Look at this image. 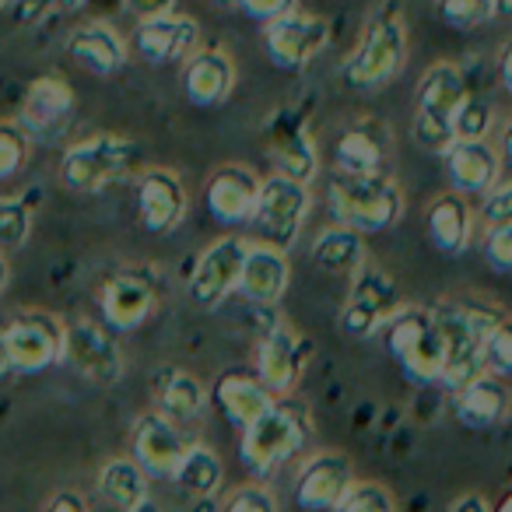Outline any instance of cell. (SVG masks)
<instances>
[{
	"label": "cell",
	"mask_w": 512,
	"mask_h": 512,
	"mask_svg": "<svg viewBox=\"0 0 512 512\" xmlns=\"http://www.w3.org/2000/svg\"><path fill=\"white\" fill-rule=\"evenodd\" d=\"M435 327L442 334V344H446V362H442V376L439 386H446L449 393L467 386L470 379H477L484 369V334L491 330V323L498 320V309L481 306L474 299H449L432 306Z\"/></svg>",
	"instance_id": "6da1fadb"
},
{
	"label": "cell",
	"mask_w": 512,
	"mask_h": 512,
	"mask_svg": "<svg viewBox=\"0 0 512 512\" xmlns=\"http://www.w3.org/2000/svg\"><path fill=\"white\" fill-rule=\"evenodd\" d=\"M404 60H407V29L400 11L390 4V8H379L369 18V25L362 32V43L341 64V78L355 92H379V88L397 78Z\"/></svg>",
	"instance_id": "7a4b0ae2"
},
{
	"label": "cell",
	"mask_w": 512,
	"mask_h": 512,
	"mask_svg": "<svg viewBox=\"0 0 512 512\" xmlns=\"http://www.w3.org/2000/svg\"><path fill=\"white\" fill-rule=\"evenodd\" d=\"M327 200L337 225H348L355 232H386L404 214V193L393 183V176H351L337 172L327 183Z\"/></svg>",
	"instance_id": "3957f363"
},
{
	"label": "cell",
	"mask_w": 512,
	"mask_h": 512,
	"mask_svg": "<svg viewBox=\"0 0 512 512\" xmlns=\"http://www.w3.org/2000/svg\"><path fill=\"white\" fill-rule=\"evenodd\" d=\"M313 435L306 404L299 400H274L256 421L242 428V463L256 474H271L274 467L288 463Z\"/></svg>",
	"instance_id": "277c9868"
},
{
	"label": "cell",
	"mask_w": 512,
	"mask_h": 512,
	"mask_svg": "<svg viewBox=\"0 0 512 512\" xmlns=\"http://www.w3.org/2000/svg\"><path fill=\"white\" fill-rule=\"evenodd\" d=\"M383 341L390 348L393 362L404 369L411 383L432 386L442 376V362H446V344L435 327L432 309L421 306H400L390 320L383 323Z\"/></svg>",
	"instance_id": "5b68a950"
},
{
	"label": "cell",
	"mask_w": 512,
	"mask_h": 512,
	"mask_svg": "<svg viewBox=\"0 0 512 512\" xmlns=\"http://www.w3.org/2000/svg\"><path fill=\"white\" fill-rule=\"evenodd\" d=\"M463 95H467V78L456 64H435L421 74L414 92L411 134L425 151L442 155L453 144V116Z\"/></svg>",
	"instance_id": "8992f818"
},
{
	"label": "cell",
	"mask_w": 512,
	"mask_h": 512,
	"mask_svg": "<svg viewBox=\"0 0 512 512\" xmlns=\"http://www.w3.org/2000/svg\"><path fill=\"white\" fill-rule=\"evenodd\" d=\"M137 162V148L123 137H88L64 151L60 158V176L71 190L78 193H99L106 186L120 183Z\"/></svg>",
	"instance_id": "52a82bcc"
},
{
	"label": "cell",
	"mask_w": 512,
	"mask_h": 512,
	"mask_svg": "<svg viewBox=\"0 0 512 512\" xmlns=\"http://www.w3.org/2000/svg\"><path fill=\"white\" fill-rule=\"evenodd\" d=\"M306 214H309V186L274 172L271 179H260V193H256L249 225L256 228L260 242L288 249L299 239Z\"/></svg>",
	"instance_id": "ba28073f"
},
{
	"label": "cell",
	"mask_w": 512,
	"mask_h": 512,
	"mask_svg": "<svg viewBox=\"0 0 512 512\" xmlns=\"http://www.w3.org/2000/svg\"><path fill=\"white\" fill-rule=\"evenodd\" d=\"M0 358L11 372H43L64 358V323L50 313H18L0 330Z\"/></svg>",
	"instance_id": "9c48e42d"
},
{
	"label": "cell",
	"mask_w": 512,
	"mask_h": 512,
	"mask_svg": "<svg viewBox=\"0 0 512 512\" xmlns=\"http://www.w3.org/2000/svg\"><path fill=\"white\" fill-rule=\"evenodd\" d=\"M400 306L404 299H400L397 281L379 267L362 264L351 274V295L341 309V330L355 341H369Z\"/></svg>",
	"instance_id": "30bf717a"
},
{
	"label": "cell",
	"mask_w": 512,
	"mask_h": 512,
	"mask_svg": "<svg viewBox=\"0 0 512 512\" xmlns=\"http://www.w3.org/2000/svg\"><path fill=\"white\" fill-rule=\"evenodd\" d=\"M264 25V50L281 71H302L330 46V25L316 15H302L299 8Z\"/></svg>",
	"instance_id": "8fae6325"
},
{
	"label": "cell",
	"mask_w": 512,
	"mask_h": 512,
	"mask_svg": "<svg viewBox=\"0 0 512 512\" xmlns=\"http://www.w3.org/2000/svg\"><path fill=\"white\" fill-rule=\"evenodd\" d=\"M64 358L92 386H113L123 376V348L113 330L95 320H74L64 327Z\"/></svg>",
	"instance_id": "7c38bea8"
},
{
	"label": "cell",
	"mask_w": 512,
	"mask_h": 512,
	"mask_svg": "<svg viewBox=\"0 0 512 512\" xmlns=\"http://www.w3.org/2000/svg\"><path fill=\"white\" fill-rule=\"evenodd\" d=\"M249 242L239 235H225V239L211 242V246L200 253V260L193 264L190 274V299L200 309H218L228 295L239 285L242 260H246Z\"/></svg>",
	"instance_id": "4fadbf2b"
},
{
	"label": "cell",
	"mask_w": 512,
	"mask_h": 512,
	"mask_svg": "<svg viewBox=\"0 0 512 512\" xmlns=\"http://www.w3.org/2000/svg\"><path fill=\"white\" fill-rule=\"evenodd\" d=\"M393 137L390 127L376 116L355 120L334 144V169L351 176H390Z\"/></svg>",
	"instance_id": "5bb4252c"
},
{
	"label": "cell",
	"mask_w": 512,
	"mask_h": 512,
	"mask_svg": "<svg viewBox=\"0 0 512 512\" xmlns=\"http://www.w3.org/2000/svg\"><path fill=\"white\" fill-rule=\"evenodd\" d=\"M186 449H190V442L183 439V432H179L176 421H172L169 414L151 411L134 421L130 453H134V463L144 470V474L172 477V470L179 467Z\"/></svg>",
	"instance_id": "9a60e30c"
},
{
	"label": "cell",
	"mask_w": 512,
	"mask_h": 512,
	"mask_svg": "<svg viewBox=\"0 0 512 512\" xmlns=\"http://www.w3.org/2000/svg\"><path fill=\"white\" fill-rule=\"evenodd\" d=\"M74 116V95L67 88L64 78H46L32 81V88L25 92L22 116H18V127L29 134V141H53L67 130Z\"/></svg>",
	"instance_id": "2e32d148"
},
{
	"label": "cell",
	"mask_w": 512,
	"mask_h": 512,
	"mask_svg": "<svg viewBox=\"0 0 512 512\" xmlns=\"http://www.w3.org/2000/svg\"><path fill=\"white\" fill-rule=\"evenodd\" d=\"M302 358V337L288 323H274L256 344V379L274 397H288L302 376Z\"/></svg>",
	"instance_id": "e0dca14e"
},
{
	"label": "cell",
	"mask_w": 512,
	"mask_h": 512,
	"mask_svg": "<svg viewBox=\"0 0 512 512\" xmlns=\"http://www.w3.org/2000/svg\"><path fill=\"white\" fill-rule=\"evenodd\" d=\"M267 151H271L274 165H278L281 176L299 179V183H313L316 172H320V155H316V144L309 137L306 123L295 113H274L267 123Z\"/></svg>",
	"instance_id": "ac0fdd59"
},
{
	"label": "cell",
	"mask_w": 512,
	"mask_h": 512,
	"mask_svg": "<svg viewBox=\"0 0 512 512\" xmlns=\"http://www.w3.org/2000/svg\"><path fill=\"white\" fill-rule=\"evenodd\" d=\"M256 193H260V179L246 165H221L211 172L204 186V204L218 225H249Z\"/></svg>",
	"instance_id": "d6986e66"
},
{
	"label": "cell",
	"mask_w": 512,
	"mask_h": 512,
	"mask_svg": "<svg viewBox=\"0 0 512 512\" xmlns=\"http://www.w3.org/2000/svg\"><path fill=\"white\" fill-rule=\"evenodd\" d=\"M186 186L172 169H148L137 179V218L144 232L165 235L183 221Z\"/></svg>",
	"instance_id": "ffe728a7"
},
{
	"label": "cell",
	"mask_w": 512,
	"mask_h": 512,
	"mask_svg": "<svg viewBox=\"0 0 512 512\" xmlns=\"http://www.w3.org/2000/svg\"><path fill=\"white\" fill-rule=\"evenodd\" d=\"M355 481V470L344 453H316L313 460H306V467L299 470V481H295V502L309 512H330L341 495Z\"/></svg>",
	"instance_id": "44dd1931"
},
{
	"label": "cell",
	"mask_w": 512,
	"mask_h": 512,
	"mask_svg": "<svg viewBox=\"0 0 512 512\" xmlns=\"http://www.w3.org/2000/svg\"><path fill=\"white\" fill-rule=\"evenodd\" d=\"M442 162H446L449 186L463 197H484L491 186L502 179L498 169V151L491 144V137L484 141H460L456 137L446 151H442Z\"/></svg>",
	"instance_id": "7402d4cb"
},
{
	"label": "cell",
	"mask_w": 512,
	"mask_h": 512,
	"mask_svg": "<svg viewBox=\"0 0 512 512\" xmlns=\"http://www.w3.org/2000/svg\"><path fill=\"white\" fill-rule=\"evenodd\" d=\"M99 306L113 330H137L155 309V285L141 271H120L102 285Z\"/></svg>",
	"instance_id": "603a6c76"
},
{
	"label": "cell",
	"mask_w": 512,
	"mask_h": 512,
	"mask_svg": "<svg viewBox=\"0 0 512 512\" xmlns=\"http://www.w3.org/2000/svg\"><path fill=\"white\" fill-rule=\"evenodd\" d=\"M197 22L186 15H158V18H144L134 32V46L144 60L151 64H176V60H186L193 50H197Z\"/></svg>",
	"instance_id": "cb8c5ba5"
},
{
	"label": "cell",
	"mask_w": 512,
	"mask_h": 512,
	"mask_svg": "<svg viewBox=\"0 0 512 512\" xmlns=\"http://www.w3.org/2000/svg\"><path fill=\"white\" fill-rule=\"evenodd\" d=\"M453 411L456 421L467 428H495L509 418L512 390L498 372H481L467 386L453 390Z\"/></svg>",
	"instance_id": "d4e9b609"
},
{
	"label": "cell",
	"mask_w": 512,
	"mask_h": 512,
	"mask_svg": "<svg viewBox=\"0 0 512 512\" xmlns=\"http://www.w3.org/2000/svg\"><path fill=\"white\" fill-rule=\"evenodd\" d=\"M288 256L285 249L267 246V242H256L246 249V260H242L239 271V292L246 295L253 306H274L281 295L288 292Z\"/></svg>",
	"instance_id": "484cf974"
},
{
	"label": "cell",
	"mask_w": 512,
	"mask_h": 512,
	"mask_svg": "<svg viewBox=\"0 0 512 512\" xmlns=\"http://www.w3.org/2000/svg\"><path fill=\"white\" fill-rule=\"evenodd\" d=\"M232 85H235V67L225 53L218 50H193L186 57V67H183V92L193 106L200 109H211V106H221V102L232 95Z\"/></svg>",
	"instance_id": "4316f807"
},
{
	"label": "cell",
	"mask_w": 512,
	"mask_h": 512,
	"mask_svg": "<svg viewBox=\"0 0 512 512\" xmlns=\"http://www.w3.org/2000/svg\"><path fill=\"white\" fill-rule=\"evenodd\" d=\"M470 225H474V214L463 193L449 190L428 204L425 211V232L428 242L439 249L442 256H460L470 246Z\"/></svg>",
	"instance_id": "83f0119b"
},
{
	"label": "cell",
	"mask_w": 512,
	"mask_h": 512,
	"mask_svg": "<svg viewBox=\"0 0 512 512\" xmlns=\"http://www.w3.org/2000/svg\"><path fill=\"white\" fill-rule=\"evenodd\" d=\"M274 393L249 372H225V376L214 383V404L218 411L232 421L235 428H246L249 421H256L267 407L274 404Z\"/></svg>",
	"instance_id": "f1b7e54d"
},
{
	"label": "cell",
	"mask_w": 512,
	"mask_h": 512,
	"mask_svg": "<svg viewBox=\"0 0 512 512\" xmlns=\"http://www.w3.org/2000/svg\"><path fill=\"white\" fill-rule=\"evenodd\" d=\"M67 57L99 78H113L127 60V46L109 25H81L67 36Z\"/></svg>",
	"instance_id": "f546056e"
},
{
	"label": "cell",
	"mask_w": 512,
	"mask_h": 512,
	"mask_svg": "<svg viewBox=\"0 0 512 512\" xmlns=\"http://www.w3.org/2000/svg\"><path fill=\"white\" fill-rule=\"evenodd\" d=\"M313 264L327 274H355L365 264V242L362 232L348 225H334L316 235L313 242Z\"/></svg>",
	"instance_id": "4dcf8cb0"
},
{
	"label": "cell",
	"mask_w": 512,
	"mask_h": 512,
	"mask_svg": "<svg viewBox=\"0 0 512 512\" xmlns=\"http://www.w3.org/2000/svg\"><path fill=\"white\" fill-rule=\"evenodd\" d=\"M155 400H158V411L169 414L172 421H190L204 411L207 393L190 372L162 369L155 376Z\"/></svg>",
	"instance_id": "1f68e13d"
},
{
	"label": "cell",
	"mask_w": 512,
	"mask_h": 512,
	"mask_svg": "<svg viewBox=\"0 0 512 512\" xmlns=\"http://www.w3.org/2000/svg\"><path fill=\"white\" fill-rule=\"evenodd\" d=\"M99 491L120 512H134L148 502V474L134 460H109L99 474Z\"/></svg>",
	"instance_id": "d6a6232c"
},
{
	"label": "cell",
	"mask_w": 512,
	"mask_h": 512,
	"mask_svg": "<svg viewBox=\"0 0 512 512\" xmlns=\"http://www.w3.org/2000/svg\"><path fill=\"white\" fill-rule=\"evenodd\" d=\"M221 477H225V470H221L218 453L207 446H190L179 467L172 470L176 488H183L193 498H211L221 488Z\"/></svg>",
	"instance_id": "836d02e7"
},
{
	"label": "cell",
	"mask_w": 512,
	"mask_h": 512,
	"mask_svg": "<svg viewBox=\"0 0 512 512\" xmlns=\"http://www.w3.org/2000/svg\"><path fill=\"white\" fill-rule=\"evenodd\" d=\"M491 127H495V109L484 95L470 92L463 95V102L456 106V116H453V141H484L491 137Z\"/></svg>",
	"instance_id": "e575fe53"
},
{
	"label": "cell",
	"mask_w": 512,
	"mask_h": 512,
	"mask_svg": "<svg viewBox=\"0 0 512 512\" xmlns=\"http://www.w3.org/2000/svg\"><path fill=\"white\" fill-rule=\"evenodd\" d=\"M435 15L442 25L456 32L481 29L495 18V4L491 0H435Z\"/></svg>",
	"instance_id": "d590c367"
},
{
	"label": "cell",
	"mask_w": 512,
	"mask_h": 512,
	"mask_svg": "<svg viewBox=\"0 0 512 512\" xmlns=\"http://www.w3.org/2000/svg\"><path fill=\"white\" fill-rule=\"evenodd\" d=\"M32 232V207L22 197H4L0 200V253L25 246Z\"/></svg>",
	"instance_id": "8d00e7d4"
},
{
	"label": "cell",
	"mask_w": 512,
	"mask_h": 512,
	"mask_svg": "<svg viewBox=\"0 0 512 512\" xmlns=\"http://www.w3.org/2000/svg\"><path fill=\"white\" fill-rule=\"evenodd\" d=\"M334 512H397V502H393L390 488H383L379 481H351Z\"/></svg>",
	"instance_id": "74e56055"
},
{
	"label": "cell",
	"mask_w": 512,
	"mask_h": 512,
	"mask_svg": "<svg viewBox=\"0 0 512 512\" xmlns=\"http://www.w3.org/2000/svg\"><path fill=\"white\" fill-rule=\"evenodd\" d=\"M484 369L512 376V316H498L484 334Z\"/></svg>",
	"instance_id": "f35d334b"
},
{
	"label": "cell",
	"mask_w": 512,
	"mask_h": 512,
	"mask_svg": "<svg viewBox=\"0 0 512 512\" xmlns=\"http://www.w3.org/2000/svg\"><path fill=\"white\" fill-rule=\"evenodd\" d=\"M29 162V134L18 123H0V179H11Z\"/></svg>",
	"instance_id": "ab89813d"
},
{
	"label": "cell",
	"mask_w": 512,
	"mask_h": 512,
	"mask_svg": "<svg viewBox=\"0 0 512 512\" xmlns=\"http://www.w3.org/2000/svg\"><path fill=\"white\" fill-rule=\"evenodd\" d=\"M81 4H85V0H15V18L22 25H36V22H46V18L71 15Z\"/></svg>",
	"instance_id": "60d3db41"
},
{
	"label": "cell",
	"mask_w": 512,
	"mask_h": 512,
	"mask_svg": "<svg viewBox=\"0 0 512 512\" xmlns=\"http://www.w3.org/2000/svg\"><path fill=\"white\" fill-rule=\"evenodd\" d=\"M484 260L502 274H512V221L509 225H488L484 235Z\"/></svg>",
	"instance_id": "b9f144b4"
},
{
	"label": "cell",
	"mask_w": 512,
	"mask_h": 512,
	"mask_svg": "<svg viewBox=\"0 0 512 512\" xmlns=\"http://www.w3.org/2000/svg\"><path fill=\"white\" fill-rule=\"evenodd\" d=\"M481 200H484V204H481L484 225H509V221H512V176L498 179V183L491 186Z\"/></svg>",
	"instance_id": "7bdbcfd3"
},
{
	"label": "cell",
	"mask_w": 512,
	"mask_h": 512,
	"mask_svg": "<svg viewBox=\"0 0 512 512\" xmlns=\"http://www.w3.org/2000/svg\"><path fill=\"white\" fill-rule=\"evenodd\" d=\"M221 512H278V502L267 488L260 484H246V488H235L232 495L225 498Z\"/></svg>",
	"instance_id": "ee69618b"
},
{
	"label": "cell",
	"mask_w": 512,
	"mask_h": 512,
	"mask_svg": "<svg viewBox=\"0 0 512 512\" xmlns=\"http://www.w3.org/2000/svg\"><path fill=\"white\" fill-rule=\"evenodd\" d=\"M235 4H239L249 18H256V22H271V18H281L299 8V0H235Z\"/></svg>",
	"instance_id": "f6af8a7d"
},
{
	"label": "cell",
	"mask_w": 512,
	"mask_h": 512,
	"mask_svg": "<svg viewBox=\"0 0 512 512\" xmlns=\"http://www.w3.org/2000/svg\"><path fill=\"white\" fill-rule=\"evenodd\" d=\"M127 4L130 15H137L144 22V18H158V15H169L172 8H176V0H123Z\"/></svg>",
	"instance_id": "bcb514c9"
},
{
	"label": "cell",
	"mask_w": 512,
	"mask_h": 512,
	"mask_svg": "<svg viewBox=\"0 0 512 512\" xmlns=\"http://www.w3.org/2000/svg\"><path fill=\"white\" fill-rule=\"evenodd\" d=\"M46 512H92V509H88L85 495H78V491H57L46 502Z\"/></svg>",
	"instance_id": "7dc6e473"
},
{
	"label": "cell",
	"mask_w": 512,
	"mask_h": 512,
	"mask_svg": "<svg viewBox=\"0 0 512 512\" xmlns=\"http://www.w3.org/2000/svg\"><path fill=\"white\" fill-rule=\"evenodd\" d=\"M495 151H498V169H502V179H509L512 176V120L502 127V137H498Z\"/></svg>",
	"instance_id": "c3c4849f"
},
{
	"label": "cell",
	"mask_w": 512,
	"mask_h": 512,
	"mask_svg": "<svg viewBox=\"0 0 512 512\" xmlns=\"http://www.w3.org/2000/svg\"><path fill=\"white\" fill-rule=\"evenodd\" d=\"M449 512H495V509H491V502L481 495V491H467V495L453 498Z\"/></svg>",
	"instance_id": "681fc988"
},
{
	"label": "cell",
	"mask_w": 512,
	"mask_h": 512,
	"mask_svg": "<svg viewBox=\"0 0 512 512\" xmlns=\"http://www.w3.org/2000/svg\"><path fill=\"white\" fill-rule=\"evenodd\" d=\"M498 85L512 99V39H505L502 50H498Z\"/></svg>",
	"instance_id": "f907efd6"
},
{
	"label": "cell",
	"mask_w": 512,
	"mask_h": 512,
	"mask_svg": "<svg viewBox=\"0 0 512 512\" xmlns=\"http://www.w3.org/2000/svg\"><path fill=\"white\" fill-rule=\"evenodd\" d=\"M495 4V18H512V0H491Z\"/></svg>",
	"instance_id": "816d5d0a"
},
{
	"label": "cell",
	"mask_w": 512,
	"mask_h": 512,
	"mask_svg": "<svg viewBox=\"0 0 512 512\" xmlns=\"http://www.w3.org/2000/svg\"><path fill=\"white\" fill-rule=\"evenodd\" d=\"M8 278H11V267H8V260H4V253H0V292L8 288Z\"/></svg>",
	"instance_id": "f5cc1de1"
},
{
	"label": "cell",
	"mask_w": 512,
	"mask_h": 512,
	"mask_svg": "<svg viewBox=\"0 0 512 512\" xmlns=\"http://www.w3.org/2000/svg\"><path fill=\"white\" fill-rule=\"evenodd\" d=\"M495 512H512V495H505L502 502H498V509Z\"/></svg>",
	"instance_id": "db71d44e"
},
{
	"label": "cell",
	"mask_w": 512,
	"mask_h": 512,
	"mask_svg": "<svg viewBox=\"0 0 512 512\" xmlns=\"http://www.w3.org/2000/svg\"><path fill=\"white\" fill-rule=\"evenodd\" d=\"M0 8H4V0H0Z\"/></svg>",
	"instance_id": "11a10c76"
}]
</instances>
